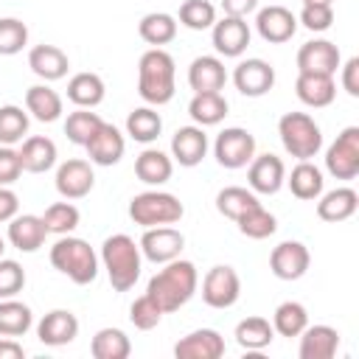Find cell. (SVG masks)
<instances>
[{"mask_svg":"<svg viewBox=\"0 0 359 359\" xmlns=\"http://www.w3.org/2000/svg\"><path fill=\"white\" fill-rule=\"evenodd\" d=\"M79 337V317L70 309H53L36 323V339L48 348L70 345Z\"/></svg>","mask_w":359,"mask_h":359,"instance_id":"obj_17","label":"cell"},{"mask_svg":"<svg viewBox=\"0 0 359 359\" xmlns=\"http://www.w3.org/2000/svg\"><path fill=\"white\" fill-rule=\"evenodd\" d=\"M342 65L339 48L331 39H309L297 50V73H323L334 76Z\"/></svg>","mask_w":359,"mask_h":359,"instance_id":"obj_16","label":"cell"},{"mask_svg":"<svg viewBox=\"0 0 359 359\" xmlns=\"http://www.w3.org/2000/svg\"><path fill=\"white\" fill-rule=\"evenodd\" d=\"M28 135V109L17 104L0 107V146H14Z\"/></svg>","mask_w":359,"mask_h":359,"instance_id":"obj_43","label":"cell"},{"mask_svg":"<svg viewBox=\"0 0 359 359\" xmlns=\"http://www.w3.org/2000/svg\"><path fill=\"white\" fill-rule=\"evenodd\" d=\"M339 348V331L331 325H306L300 331V359H334Z\"/></svg>","mask_w":359,"mask_h":359,"instance_id":"obj_22","label":"cell"},{"mask_svg":"<svg viewBox=\"0 0 359 359\" xmlns=\"http://www.w3.org/2000/svg\"><path fill=\"white\" fill-rule=\"evenodd\" d=\"M323 182H325L323 180V171L311 160H300L292 168V174L286 177V185H289L292 196H297L303 202H314L323 194Z\"/></svg>","mask_w":359,"mask_h":359,"instance_id":"obj_31","label":"cell"},{"mask_svg":"<svg viewBox=\"0 0 359 359\" xmlns=\"http://www.w3.org/2000/svg\"><path fill=\"white\" fill-rule=\"evenodd\" d=\"M137 34H140V39L146 45L163 48L177 36V17H171L165 11H149L137 22Z\"/></svg>","mask_w":359,"mask_h":359,"instance_id":"obj_32","label":"cell"},{"mask_svg":"<svg viewBox=\"0 0 359 359\" xmlns=\"http://www.w3.org/2000/svg\"><path fill=\"white\" fill-rule=\"evenodd\" d=\"M90 353L95 359H126L132 353V342L121 328H101L90 342Z\"/></svg>","mask_w":359,"mask_h":359,"instance_id":"obj_38","label":"cell"},{"mask_svg":"<svg viewBox=\"0 0 359 359\" xmlns=\"http://www.w3.org/2000/svg\"><path fill=\"white\" fill-rule=\"evenodd\" d=\"M177 359H219L224 356V337L213 328H196L174 345Z\"/></svg>","mask_w":359,"mask_h":359,"instance_id":"obj_21","label":"cell"},{"mask_svg":"<svg viewBox=\"0 0 359 359\" xmlns=\"http://www.w3.org/2000/svg\"><path fill=\"white\" fill-rule=\"evenodd\" d=\"M50 264L56 272L70 278L76 286H90L98 278V255L79 236H59L50 247Z\"/></svg>","mask_w":359,"mask_h":359,"instance_id":"obj_4","label":"cell"},{"mask_svg":"<svg viewBox=\"0 0 359 359\" xmlns=\"http://www.w3.org/2000/svg\"><path fill=\"white\" fill-rule=\"evenodd\" d=\"M311 266V252L303 241H280L269 252V269L280 280H300Z\"/></svg>","mask_w":359,"mask_h":359,"instance_id":"obj_11","label":"cell"},{"mask_svg":"<svg viewBox=\"0 0 359 359\" xmlns=\"http://www.w3.org/2000/svg\"><path fill=\"white\" fill-rule=\"evenodd\" d=\"M104 95H107V87H104V79L98 73H76L67 81V98L76 107L93 109L104 101Z\"/></svg>","mask_w":359,"mask_h":359,"instance_id":"obj_33","label":"cell"},{"mask_svg":"<svg viewBox=\"0 0 359 359\" xmlns=\"http://www.w3.org/2000/svg\"><path fill=\"white\" fill-rule=\"evenodd\" d=\"M255 8H258V0H222L224 17H241V20H247V14H252Z\"/></svg>","mask_w":359,"mask_h":359,"instance_id":"obj_53","label":"cell"},{"mask_svg":"<svg viewBox=\"0 0 359 359\" xmlns=\"http://www.w3.org/2000/svg\"><path fill=\"white\" fill-rule=\"evenodd\" d=\"M28 67L34 76H39L42 81H59L67 76L70 70V59L62 48L56 45H34L28 50Z\"/></svg>","mask_w":359,"mask_h":359,"instance_id":"obj_23","label":"cell"},{"mask_svg":"<svg viewBox=\"0 0 359 359\" xmlns=\"http://www.w3.org/2000/svg\"><path fill=\"white\" fill-rule=\"evenodd\" d=\"M34 325L31 306H25L17 297H3L0 300V337H22Z\"/></svg>","mask_w":359,"mask_h":359,"instance_id":"obj_35","label":"cell"},{"mask_svg":"<svg viewBox=\"0 0 359 359\" xmlns=\"http://www.w3.org/2000/svg\"><path fill=\"white\" fill-rule=\"evenodd\" d=\"M188 84L194 93H222L227 84V70L219 56H196L188 67Z\"/></svg>","mask_w":359,"mask_h":359,"instance_id":"obj_24","label":"cell"},{"mask_svg":"<svg viewBox=\"0 0 359 359\" xmlns=\"http://www.w3.org/2000/svg\"><path fill=\"white\" fill-rule=\"evenodd\" d=\"M129 320H132V325H135L137 331H151V328L160 325L163 309L157 306V300H154L151 294H140V297H135V303L129 306Z\"/></svg>","mask_w":359,"mask_h":359,"instance_id":"obj_47","label":"cell"},{"mask_svg":"<svg viewBox=\"0 0 359 359\" xmlns=\"http://www.w3.org/2000/svg\"><path fill=\"white\" fill-rule=\"evenodd\" d=\"M297 22H303V28H309L314 34L328 31L334 22V6H303Z\"/></svg>","mask_w":359,"mask_h":359,"instance_id":"obj_49","label":"cell"},{"mask_svg":"<svg viewBox=\"0 0 359 359\" xmlns=\"http://www.w3.org/2000/svg\"><path fill=\"white\" fill-rule=\"evenodd\" d=\"M188 115L194 118L196 126H216L227 115V98L222 93H194L188 104Z\"/></svg>","mask_w":359,"mask_h":359,"instance_id":"obj_34","label":"cell"},{"mask_svg":"<svg viewBox=\"0 0 359 359\" xmlns=\"http://www.w3.org/2000/svg\"><path fill=\"white\" fill-rule=\"evenodd\" d=\"M236 224H238V233L241 236H247V238H255V241H261V238H269L275 230H278V219L258 202V205H252L250 210H244L238 219H236Z\"/></svg>","mask_w":359,"mask_h":359,"instance_id":"obj_40","label":"cell"},{"mask_svg":"<svg viewBox=\"0 0 359 359\" xmlns=\"http://www.w3.org/2000/svg\"><path fill=\"white\" fill-rule=\"evenodd\" d=\"M140 252L146 261L151 264H168L174 258H180L182 247H185V236L171 227V224H160V227H143L140 236Z\"/></svg>","mask_w":359,"mask_h":359,"instance_id":"obj_10","label":"cell"},{"mask_svg":"<svg viewBox=\"0 0 359 359\" xmlns=\"http://www.w3.org/2000/svg\"><path fill=\"white\" fill-rule=\"evenodd\" d=\"M174 174V160L160 149H143L135 160V177L146 185H163Z\"/></svg>","mask_w":359,"mask_h":359,"instance_id":"obj_30","label":"cell"},{"mask_svg":"<svg viewBox=\"0 0 359 359\" xmlns=\"http://www.w3.org/2000/svg\"><path fill=\"white\" fill-rule=\"evenodd\" d=\"M177 67L174 56L163 48H149L137 62V93L149 107H163L174 98Z\"/></svg>","mask_w":359,"mask_h":359,"instance_id":"obj_2","label":"cell"},{"mask_svg":"<svg viewBox=\"0 0 359 359\" xmlns=\"http://www.w3.org/2000/svg\"><path fill=\"white\" fill-rule=\"evenodd\" d=\"M163 132V118L154 107H137L126 118V135L137 143H154Z\"/></svg>","mask_w":359,"mask_h":359,"instance_id":"obj_37","label":"cell"},{"mask_svg":"<svg viewBox=\"0 0 359 359\" xmlns=\"http://www.w3.org/2000/svg\"><path fill=\"white\" fill-rule=\"evenodd\" d=\"M303 6H334V0H300Z\"/></svg>","mask_w":359,"mask_h":359,"instance_id":"obj_55","label":"cell"},{"mask_svg":"<svg viewBox=\"0 0 359 359\" xmlns=\"http://www.w3.org/2000/svg\"><path fill=\"white\" fill-rule=\"evenodd\" d=\"M3 250H6V241H3V236H0V258H3Z\"/></svg>","mask_w":359,"mask_h":359,"instance_id":"obj_56","label":"cell"},{"mask_svg":"<svg viewBox=\"0 0 359 359\" xmlns=\"http://www.w3.org/2000/svg\"><path fill=\"white\" fill-rule=\"evenodd\" d=\"M182 216H185L182 202L168 191H143V194H135L129 202V219L140 227L177 224Z\"/></svg>","mask_w":359,"mask_h":359,"instance_id":"obj_6","label":"cell"},{"mask_svg":"<svg viewBox=\"0 0 359 359\" xmlns=\"http://www.w3.org/2000/svg\"><path fill=\"white\" fill-rule=\"evenodd\" d=\"M213 157L222 168H244L250 165V160L255 157V137L252 132L241 129V126H227L216 135L213 140Z\"/></svg>","mask_w":359,"mask_h":359,"instance_id":"obj_7","label":"cell"},{"mask_svg":"<svg viewBox=\"0 0 359 359\" xmlns=\"http://www.w3.org/2000/svg\"><path fill=\"white\" fill-rule=\"evenodd\" d=\"M241 294V278L233 266L216 264L202 278V300L210 309H230Z\"/></svg>","mask_w":359,"mask_h":359,"instance_id":"obj_9","label":"cell"},{"mask_svg":"<svg viewBox=\"0 0 359 359\" xmlns=\"http://www.w3.org/2000/svg\"><path fill=\"white\" fill-rule=\"evenodd\" d=\"M28 45V25L17 17L0 20V56H14Z\"/></svg>","mask_w":359,"mask_h":359,"instance_id":"obj_46","label":"cell"},{"mask_svg":"<svg viewBox=\"0 0 359 359\" xmlns=\"http://www.w3.org/2000/svg\"><path fill=\"white\" fill-rule=\"evenodd\" d=\"M22 286H25V269L11 258H0V300L17 297Z\"/></svg>","mask_w":359,"mask_h":359,"instance_id":"obj_48","label":"cell"},{"mask_svg":"<svg viewBox=\"0 0 359 359\" xmlns=\"http://www.w3.org/2000/svg\"><path fill=\"white\" fill-rule=\"evenodd\" d=\"M309 325V311L297 300H283L272 314V328L280 337H300V331Z\"/></svg>","mask_w":359,"mask_h":359,"instance_id":"obj_39","label":"cell"},{"mask_svg":"<svg viewBox=\"0 0 359 359\" xmlns=\"http://www.w3.org/2000/svg\"><path fill=\"white\" fill-rule=\"evenodd\" d=\"M20 151V163H22V171L28 174H45L56 165V143L45 135H31L22 140V146L17 149Z\"/></svg>","mask_w":359,"mask_h":359,"instance_id":"obj_27","label":"cell"},{"mask_svg":"<svg viewBox=\"0 0 359 359\" xmlns=\"http://www.w3.org/2000/svg\"><path fill=\"white\" fill-rule=\"evenodd\" d=\"M196 286H199L196 266L185 258H174V261L163 264V269L157 275H151L146 294H151L157 300L163 314H171V311L182 309L196 294Z\"/></svg>","mask_w":359,"mask_h":359,"instance_id":"obj_1","label":"cell"},{"mask_svg":"<svg viewBox=\"0 0 359 359\" xmlns=\"http://www.w3.org/2000/svg\"><path fill=\"white\" fill-rule=\"evenodd\" d=\"M286 182V165L275 154H255L247 165V185L252 194L272 196L283 188Z\"/></svg>","mask_w":359,"mask_h":359,"instance_id":"obj_13","label":"cell"},{"mask_svg":"<svg viewBox=\"0 0 359 359\" xmlns=\"http://www.w3.org/2000/svg\"><path fill=\"white\" fill-rule=\"evenodd\" d=\"M208 154V135L202 126L191 123V126H180L171 135V160H177L185 168H194L205 160Z\"/></svg>","mask_w":359,"mask_h":359,"instance_id":"obj_20","label":"cell"},{"mask_svg":"<svg viewBox=\"0 0 359 359\" xmlns=\"http://www.w3.org/2000/svg\"><path fill=\"white\" fill-rule=\"evenodd\" d=\"M48 238V227L42 222V216L34 213H17L8 222V241L11 247H17L20 252H36Z\"/></svg>","mask_w":359,"mask_h":359,"instance_id":"obj_26","label":"cell"},{"mask_svg":"<svg viewBox=\"0 0 359 359\" xmlns=\"http://www.w3.org/2000/svg\"><path fill=\"white\" fill-rule=\"evenodd\" d=\"M98 261L104 264L107 278H109V283H112L115 292H129L137 283L140 269H143L140 244H135V238L126 236V233L107 236L104 244H101Z\"/></svg>","mask_w":359,"mask_h":359,"instance_id":"obj_3","label":"cell"},{"mask_svg":"<svg viewBox=\"0 0 359 359\" xmlns=\"http://www.w3.org/2000/svg\"><path fill=\"white\" fill-rule=\"evenodd\" d=\"M25 348L14 337H0V359H22Z\"/></svg>","mask_w":359,"mask_h":359,"instance_id":"obj_54","label":"cell"},{"mask_svg":"<svg viewBox=\"0 0 359 359\" xmlns=\"http://www.w3.org/2000/svg\"><path fill=\"white\" fill-rule=\"evenodd\" d=\"M20 213V199L8 185H0V222H11Z\"/></svg>","mask_w":359,"mask_h":359,"instance_id":"obj_52","label":"cell"},{"mask_svg":"<svg viewBox=\"0 0 359 359\" xmlns=\"http://www.w3.org/2000/svg\"><path fill=\"white\" fill-rule=\"evenodd\" d=\"M252 205H258V194H252L250 188H241V185H227L216 194V210L227 219H238L244 210H250Z\"/></svg>","mask_w":359,"mask_h":359,"instance_id":"obj_41","label":"cell"},{"mask_svg":"<svg viewBox=\"0 0 359 359\" xmlns=\"http://www.w3.org/2000/svg\"><path fill=\"white\" fill-rule=\"evenodd\" d=\"M42 222H45L48 233H53V236H67V233H73V230L79 227L81 213H79V208H76L70 199H65V202L48 205L45 213H42Z\"/></svg>","mask_w":359,"mask_h":359,"instance_id":"obj_42","label":"cell"},{"mask_svg":"<svg viewBox=\"0 0 359 359\" xmlns=\"http://www.w3.org/2000/svg\"><path fill=\"white\" fill-rule=\"evenodd\" d=\"M278 135L283 149L297 160H311L323 149L320 123L309 112H283L278 121Z\"/></svg>","mask_w":359,"mask_h":359,"instance_id":"obj_5","label":"cell"},{"mask_svg":"<svg viewBox=\"0 0 359 359\" xmlns=\"http://www.w3.org/2000/svg\"><path fill=\"white\" fill-rule=\"evenodd\" d=\"M233 84L247 98H261L275 87V67L264 59H241L233 70Z\"/></svg>","mask_w":359,"mask_h":359,"instance_id":"obj_12","label":"cell"},{"mask_svg":"<svg viewBox=\"0 0 359 359\" xmlns=\"http://www.w3.org/2000/svg\"><path fill=\"white\" fill-rule=\"evenodd\" d=\"M339 70H342V76H339L342 90L351 98H359V56H351L345 65H339Z\"/></svg>","mask_w":359,"mask_h":359,"instance_id":"obj_51","label":"cell"},{"mask_svg":"<svg viewBox=\"0 0 359 359\" xmlns=\"http://www.w3.org/2000/svg\"><path fill=\"white\" fill-rule=\"evenodd\" d=\"M22 174L20 151L14 146H0V185H14Z\"/></svg>","mask_w":359,"mask_h":359,"instance_id":"obj_50","label":"cell"},{"mask_svg":"<svg viewBox=\"0 0 359 359\" xmlns=\"http://www.w3.org/2000/svg\"><path fill=\"white\" fill-rule=\"evenodd\" d=\"M101 123H104V121H101V115H98V112L84 109V107H76V112H70V115H67V121H65V135H67V140H70V143L84 146Z\"/></svg>","mask_w":359,"mask_h":359,"instance_id":"obj_44","label":"cell"},{"mask_svg":"<svg viewBox=\"0 0 359 359\" xmlns=\"http://www.w3.org/2000/svg\"><path fill=\"white\" fill-rule=\"evenodd\" d=\"M25 109H28V115H34L36 121L53 123V121L62 118L65 104H62V95H59L53 87H48V84H34V87L25 90Z\"/></svg>","mask_w":359,"mask_h":359,"instance_id":"obj_29","label":"cell"},{"mask_svg":"<svg viewBox=\"0 0 359 359\" xmlns=\"http://www.w3.org/2000/svg\"><path fill=\"white\" fill-rule=\"evenodd\" d=\"M250 36H252L250 34V25L241 17H222L210 28V39H213L216 53L219 56H227V59H238L247 50Z\"/></svg>","mask_w":359,"mask_h":359,"instance_id":"obj_15","label":"cell"},{"mask_svg":"<svg viewBox=\"0 0 359 359\" xmlns=\"http://www.w3.org/2000/svg\"><path fill=\"white\" fill-rule=\"evenodd\" d=\"M325 171L334 180H353L359 174V126H345L325 151Z\"/></svg>","mask_w":359,"mask_h":359,"instance_id":"obj_8","label":"cell"},{"mask_svg":"<svg viewBox=\"0 0 359 359\" xmlns=\"http://www.w3.org/2000/svg\"><path fill=\"white\" fill-rule=\"evenodd\" d=\"M314 202H317V216H320L323 222L337 224V222H345V219H351V216L356 213V208H359V194H356L353 188L342 185V188H334V191H328V194H320Z\"/></svg>","mask_w":359,"mask_h":359,"instance_id":"obj_28","label":"cell"},{"mask_svg":"<svg viewBox=\"0 0 359 359\" xmlns=\"http://www.w3.org/2000/svg\"><path fill=\"white\" fill-rule=\"evenodd\" d=\"M53 182H56V191L62 199H84L95 185V174L87 160L70 157V160L59 163Z\"/></svg>","mask_w":359,"mask_h":359,"instance_id":"obj_14","label":"cell"},{"mask_svg":"<svg viewBox=\"0 0 359 359\" xmlns=\"http://www.w3.org/2000/svg\"><path fill=\"white\" fill-rule=\"evenodd\" d=\"M236 342L244 348V351H264L272 345L275 339V328L266 317H244L238 325H236Z\"/></svg>","mask_w":359,"mask_h":359,"instance_id":"obj_36","label":"cell"},{"mask_svg":"<svg viewBox=\"0 0 359 359\" xmlns=\"http://www.w3.org/2000/svg\"><path fill=\"white\" fill-rule=\"evenodd\" d=\"M294 93H297V98L306 107L323 109V107L334 104V98H337V81H334V76H323V73H297Z\"/></svg>","mask_w":359,"mask_h":359,"instance_id":"obj_25","label":"cell"},{"mask_svg":"<svg viewBox=\"0 0 359 359\" xmlns=\"http://www.w3.org/2000/svg\"><path fill=\"white\" fill-rule=\"evenodd\" d=\"M177 20H180V25H185L191 31L213 28V22H216V6L210 0H182Z\"/></svg>","mask_w":359,"mask_h":359,"instance_id":"obj_45","label":"cell"},{"mask_svg":"<svg viewBox=\"0 0 359 359\" xmlns=\"http://www.w3.org/2000/svg\"><path fill=\"white\" fill-rule=\"evenodd\" d=\"M255 28L261 34L264 42L269 45H280V42H289L297 31V17L286 8V6H266V8H258L255 14Z\"/></svg>","mask_w":359,"mask_h":359,"instance_id":"obj_19","label":"cell"},{"mask_svg":"<svg viewBox=\"0 0 359 359\" xmlns=\"http://www.w3.org/2000/svg\"><path fill=\"white\" fill-rule=\"evenodd\" d=\"M84 149H87L90 163H95V165H115V163H121V157L126 151V137L121 135L118 126L104 121L93 132V137L84 143Z\"/></svg>","mask_w":359,"mask_h":359,"instance_id":"obj_18","label":"cell"}]
</instances>
